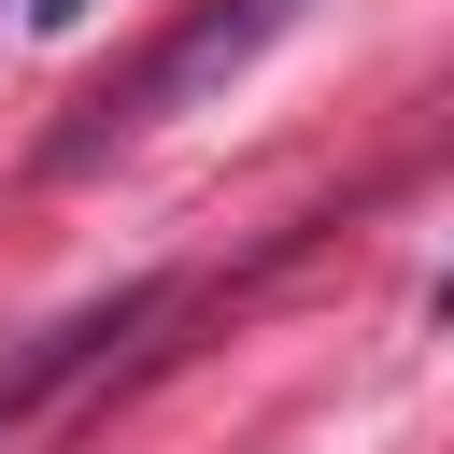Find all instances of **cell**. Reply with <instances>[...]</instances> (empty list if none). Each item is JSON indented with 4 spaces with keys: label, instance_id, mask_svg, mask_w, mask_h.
I'll use <instances>...</instances> for the list:
<instances>
[{
    "label": "cell",
    "instance_id": "2",
    "mask_svg": "<svg viewBox=\"0 0 454 454\" xmlns=\"http://www.w3.org/2000/svg\"><path fill=\"white\" fill-rule=\"evenodd\" d=\"M156 312H170V284H114V298L57 312V326H43L28 355H0V440H14V426H43V411H57L71 383H85V369H114V340H142Z\"/></svg>",
    "mask_w": 454,
    "mask_h": 454
},
{
    "label": "cell",
    "instance_id": "3",
    "mask_svg": "<svg viewBox=\"0 0 454 454\" xmlns=\"http://www.w3.org/2000/svg\"><path fill=\"white\" fill-rule=\"evenodd\" d=\"M85 14H99V0H28V28H85Z\"/></svg>",
    "mask_w": 454,
    "mask_h": 454
},
{
    "label": "cell",
    "instance_id": "4",
    "mask_svg": "<svg viewBox=\"0 0 454 454\" xmlns=\"http://www.w3.org/2000/svg\"><path fill=\"white\" fill-rule=\"evenodd\" d=\"M426 312H440V326H454V270H440V298H426Z\"/></svg>",
    "mask_w": 454,
    "mask_h": 454
},
{
    "label": "cell",
    "instance_id": "1",
    "mask_svg": "<svg viewBox=\"0 0 454 454\" xmlns=\"http://www.w3.org/2000/svg\"><path fill=\"white\" fill-rule=\"evenodd\" d=\"M298 14H312V0H199V14H184V28L142 57V85H128V99H85V114L57 128V170H99V156H114V142H142L156 114L213 99V85H227V71H255V57H270Z\"/></svg>",
    "mask_w": 454,
    "mask_h": 454
}]
</instances>
